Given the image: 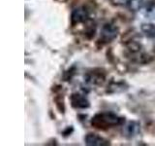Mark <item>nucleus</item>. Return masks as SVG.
<instances>
[{
  "label": "nucleus",
  "mask_w": 155,
  "mask_h": 146,
  "mask_svg": "<svg viewBox=\"0 0 155 146\" xmlns=\"http://www.w3.org/2000/svg\"><path fill=\"white\" fill-rule=\"evenodd\" d=\"M85 144L89 146H106L110 144V141L96 134H88L85 136Z\"/></svg>",
  "instance_id": "39448f33"
},
{
  "label": "nucleus",
  "mask_w": 155,
  "mask_h": 146,
  "mask_svg": "<svg viewBox=\"0 0 155 146\" xmlns=\"http://www.w3.org/2000/svg\"><path fill=\"white\" fill-rule=\"evenodd\" d=\"M139 130H140V125L138 123H136V122H130V123H128L124 127L123 133L125 134V135L132 137V136H135L139 133Z\"/></svg>",
  "instance_id": "423d86ee"
},
{
  "label": "nucleus",
  "mask_w": 155,
  "mask_h": 146,
  "mask_svg": "<svg viewBox=\"0 0 155 146\" xmlns=\"http://www.w3.org/2000/svg\"><path fill=\"white\" fill-rule=\"evenodd\" d=\"M118 28L111 23H106L101 28L100 31V40L104 43H109L117 37Z\"/></svg>",
  "instance_id": "f03ea898"
},
{
  "label": "nucleus",
  "mask_w": 155,
  "mask_h": 146,
  "mask_svg": "<svg viewBox=\"0 0 155 146\" xmlns=\"http://www.w3.org/2000/svg\"><path fill=\"white\" fill-rule=\"evenodd\" d=\"M89 19V12L85 7L76 8L71 15V23L73 26L85 23Z\"/></svg>",
  "instance_id": "7ed1b4c3"
},
{
  "label": "nucleus",
  "mask_w": 155,
  "mask_h": 146,
  "mask_svg": "<svg viewBox=\"0 0 155 146\" xmlns=\"http://www.w3.org/2000/svg\"><path fill=\"white\" fill-rule=\"evenodd\" d=\"M70 100H71L72 106L76 109H85V108H88L90 106L88 99H87L84 95L79 94V92L73 94L71 96Z\"/></svg>",
  "instance_id": "20e7f679"
},
{
  "label": "nucleus",
  "mask_w": 155,
  "mask_h": 146,
  "mask_svg": "<svg viewBox=\"0 0 155 146\" xmlns=\"http://www.w3.org/2000/svg\"><path fill=\"white\" fill-rule=\"evenodd\" d=\"M125 122L124 118L119 117L113 112H101L96 114L91 120V124L94 128L106 130L113 127L120 126Z\"/></svg>",
  "instance_id": "f257e3e1"
},
{
  "label": "nucleus",
  "mask_w": 155,
  "mask_h": 146,
  "mask_svg": "<svg viewBox=\"0 0 155 146\" xmlns=\"http://www.w3.org/2000/svg\"><path fill=\"white\" fill-rule=\"evenodd\" d=\"M142 31L148 38H155V24L143 23L142 26Z\"/></svg>",
  "instance_id": "6e6552de"
},
{
  "label": "nucleus",
  "mask_w": 155,
  "mask_h": 146,
  "mask_svg": "<svg viewBox=\"0 0 155 146\" xmlns=\"http://www.w3.org/2000/svg\"><path fill=\"white\" fill-rule=\"evenodd\" d=\"M123 5H125L131 11H139L143 7V0H122Z\"/></svg>",
  "instance_id": "0eeeda50"
}]
</instances>
